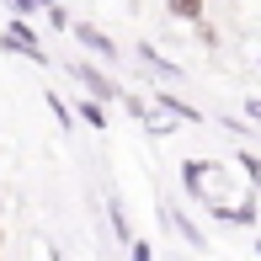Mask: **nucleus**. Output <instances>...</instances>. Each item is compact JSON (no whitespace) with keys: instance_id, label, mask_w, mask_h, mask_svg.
<instances>
[{"instance_id":"nucleus-1","label":"nucleus","mask_w":261,"mask_h":261,"mask_svg":"<svg viewBox=\"0 0 261 261\" xmlns=\"http://www.w3.org/2000/svg\"><path fill=\"white\" fill-rule=\"evenodd\" d=\"M0 48H6V54H21V59H32V64H48V54H43V43H38V32H32L27 27V21H11V27H6V38H0Z\"/></svg>"},{"instance_id":"nucleus-16","label":"nucleus","mask_w":261,"mask_h":261,"mask_svg":"<svg viewBox=\"0 0 261 261\" xmlns=\"http://www.w3.org/2000/svg\"><path fill=\"white\" fill-rule=\"evenodd\" d=\"M245 112H251L256 123H261V96H251V101H245Z\"/></svg>"},{"instance_id":"nucleus-15","label":"nucleus","mask_w":261,"mask_h":261,"mask_svg":"<svg viewBox=\"0 0 261 261\" xmlns=\"http://www.w3.org/2000/svg\"><path fill=\"white\" fill-rule=\"evenodd\" d=\"M192 27H197V43H208V48H213V43H219V32H213L208 21H192Z\"/></svg>"},{"instance_id":"nucleus-5","label":"nucleus","mask_w":261,"mask_h":261,"mask_svg":"<svg viewBox=\"0 0 261 261\" xmlns=\"http://www.w3.org/2000/svg\"><path fill=\"white\" fill-rule=\"evenodd\" d=\"M139 59H144V64H149V69H160V75H165V80H181V69H176V64H171V59H165L160 48H149V43H144V48H139Z\"/></svg>"},{"instance_id":"nucleus-7","label":"nucleus","mask_w":261,"mask_h":261,"mask_svg":"<svg viewBox=\"0 0 261 261\" xmlns=\"http://www.w3.org/2000/svg\"><path fill=\"white\" fill-rule=\"evenodd\" d=\"M165 11L176 21H203V0H165Z\"/></svg>"},{"instance_id":"nucleus-17","label":"nucleus","mask_w":261,"mask_h":261,"mask_svg":"<svg viewBox=\"0 0 261 261\" xmlns=\"http://www.w3.org/2000/svg\"><path fill=\"white\" fill-rule=\"evenodd\" d=\"M256 251H261V240H256Z\"/></svg>"},{"instance_id":"nucleus-2","label":"nucleus","mask_w":261,"mask_h":261,"mask_svg":"<svg viewBox=\"0 0 261 261\" xmlns=\"http://www.w3.org/2000/svg\"><path fill=\"white\" fill-rule=\"evenodd\" d=\"M181 181H187V192H192L197 203H208V197L219 192V176L208 171V160H187L181 165Z\"/></svg>"},{"instance_id":"nucleus-12","label":"nucleus","mask_w":261,"mask_h":261,"mask_svg":"<svg viewBox=\"0 0 261 261\" xmlns=\"http://www.w3.org/2000/svg\"><path fill=\"white\" fill-rule=\"evenodd\" d=\"M11 6H16V16H32V11H48L54 0H11Z\"/></svg>"},{"instance_id":"nucleus-3","label":"nucleus","mask_w":261,"mask_h":261,"mask_svg":"<svg viewBox=\"0 0 261 261\" xmlns=\"http://www.w3.org/2000/svg\"><path fill=\"white\" fill-rule=\"evenodd\" d=\"M69 75H75V80H80V86H86V91H91L96 101H117V96H123V91H117V86H112V80L101 75L96 64H80V59H75V64H69Z\"/></svg>"},{"instance_id":"nucleus-11","label":"nucleus","mask_w":261,"mask_h":261,"mask_svg":"<svg viewBox=\"0 0 261 261\" xmlns=\"http://www.w3.org/2000/svg\"><path fill=\"white\" fill-rule=\"evenodd\" d=\"M43 101H48V112L59 117V128H75V112H69V107H64V101L54 96V91H43Z\"/></svg>"},{"instance_id":"nucleus-10","label":"nucleus","mask_w":261,"mask_h":261,"mask_svg":"<svg viewBox=\"0 0 261 261\" xmlns=\"http://www.w3.org/2000/svg\"><path fill=\"white\" fill-rule=\"evenodd\" d=\"M160 112H176V117H187V123H197V107H187V101H176V96H165V91H160Z\"/></svg>"},{"instance_id":"nucleus-14","label":"nucleus","mask_w":261,"mask_h":261,"mask_svg":"<svg viewBox=\"0 0 261 261\" xmlns=\"http://www.w3.org/2000/svg\"><path fill=\"white\" fill-rule=\"evenodd\" d=\"M128 261H155V245H144V240H134V245H128Z\"/></svg>"},{"instance_id":"nucleus-4","label":"nucleus","mask_w":261,"mask_h":261,"mask_svg":"<svg viewBox=\"0 0 261 261\" xmlns=\"http://www.w3.org/2000/svg\"><path fill=\"white\" fill-rule=\"evenodd\" d=\"M75 38H80V48H91V54H101V59H117V43L107 38L101 27H91V21H75Z\"/></svg>"},{"instance_id":"nucleus-13","label":"nucleus","mask_w":261,"mask_h":261,"mask_svg":"<svg viewBox=\"0 0 261 261\" xmlns=\"http://www.w3.org/2000/svg\"><path fill=\"white\" fill-rule=\"evenodd\" d=\"M240 165H245V176H251V187H261V155H240Z\"/></svg>"},{"instance_id":"nucleus-8","label":"nucleus","mask_w":261,"mask_h":261,"mask_svg":"<svg viewBox=\"0 0 261 261\" xmlns=\"http://www.w3.org/2000/svg\"><path fill=\"white\" fill-rule=\"evenodd\" d=\"M75 117H80L86 128H107V112H101V101H80V107H75Z\"/></svg>"},{"instance_id":"nucleus-9","label":"nucleus","mask_w":261,"mask_h":261,"mask_svg":"<svg viewBox=\"0 0 261 261\" xmlns=\"http://www.w3.org/2000/svg\"><path fill=\"white\" fill-rule=\"evenodd\" d=\"M112 234L123 245H134V224H128V213H123V203H112Z\"/></svg>"},{"instance_id":"nucleus-6","label":"nucleus","mask_w":261,"mask_h":261,"mask_svg":"<svg viewBox=\"0 0 261 261\" xmlns=\"http://www.w3.org/2000/svg\"><path fill=\"white\" fill-rule=\"evenodd\" d=\"M171 224H176V229H181V234H187V245H192V251H208V240H203V229H197V224H192V219H187V213H181V208H176V213H171Z\"/></svg>"}]
</instances>
